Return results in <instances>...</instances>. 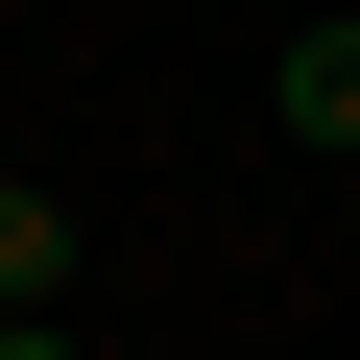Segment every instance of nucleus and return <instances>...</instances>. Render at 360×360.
I'll return each instance as SVG.
<instances>
[{"label": "nucleus", "mask_w": 360, "mask_h": 360, "mask_svg": "<svg viewBox=\"0 0 360 360\" xmlns=\"http://www.w3.org/2000/svg\"><path fill=\"white\" fill-rule=\"evenodd\" d=\"M0 312H72V193H25V168H0Z\"/></svg>", "instance_id": "f03ea898"}, {"label": "nucleus", "mask_w": 360, "mask_h": 360, "mask_svg": "<svg viewBox=\"0 0 360 360\" xmlns=\"http://www.w3.org/2000/svg\"><path fill=\"white\" fill-rule=\"evenodd\" d=\"M0 360H72V312H0Z\"/></svg>", "instance_id": "7ed1b4c3"}, {"label": "nucleus", "mask_w": 360, "mask_h": 360, "mask_svg": "<svg viewBox=\"0 0 360 360\" xmlns=\"http://www.w3.org/2000/svg\"><path fill=\"white\" fill-rule=\"evenodd\" d=\"M264 120L360 168V0H336V25H288V49H264Z\"/></svg>", "instance_id": "f257e3e1"}]
</instances>
